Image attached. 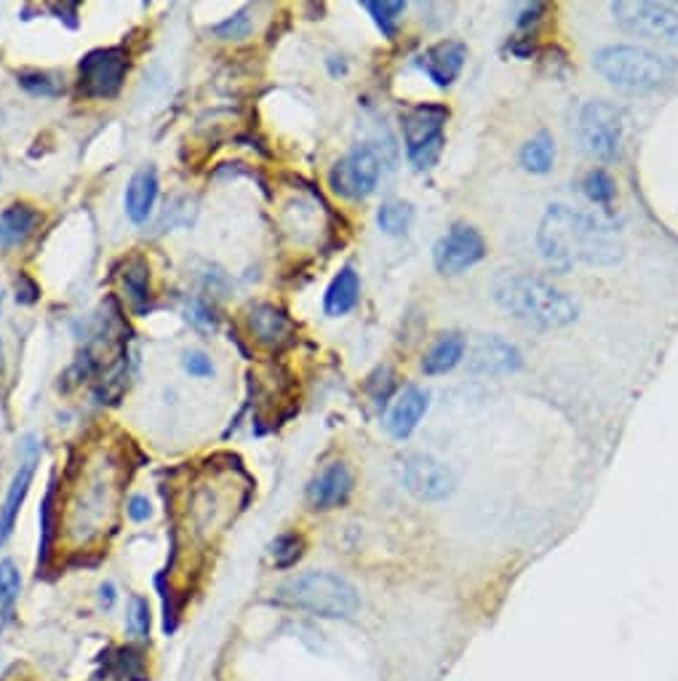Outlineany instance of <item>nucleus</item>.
I'll return each instance as SVG.
<instances>
[{"instance_id":"nucleus-26","label":"nucleus","mask_w":678,"mask_h":681,"mask_svg":"<svg viewBox=\"0 0 678 681\" xmlns=\"http://www.w3.org/2000/svg\"><path fill=\"white\" fill-rule=\"evenodd\" d=\"M124 284L126 292H129L131 303L143 307L147 299H150V267H147L143 259H134L131 265H126Z\"/></svg>"},{"instance_id":"nucleus-31","label":"nucleus","mask_w":678,"mask_h":681,"mask_svg":"<svg viewBox=\"0 0 678 681\" xmlns=\"http://www.w3.org/2000/svg\"><path fill=\"white\" fill-rule=\"evenodd\" d=\"M126 625H129V631L139 639H145L147 633H150V604H147V599L131 596Z\"/></svg>"},{"instance_id":"nucleus-2","label":"nucleus","mask_w":678,"mask_h":681,"mask_svg":"<svg viewBox=\"0 0 678 681\" xmlns=\"http://www.w3.org/2000/svg\"><path fill=\"white\" fill-rule=\"evenodd\" d=\"M492 292L502 310H508L521 324L534 326V329H563L580 316V305L574 297L534 276L505 273V276L494 278Z\"/></svg>"},{"instance_id":"nucleus-24","label":"nucleus","mask_w":678,"mask_h":681,"mask_svg":"<svg viewBox=\"0 0 678 681\" xmlns=\"http://www.w3.org/2000/svg\"><path fill=\"white\" fill-rule=\"evenodd\" d=\"M414 219L412 204H404V200H387V204L380 206L377 211V223L382 227V233L387 236H404Z\"/></svg>"},{"instance_id":"nucleus-19","label":"nucleus","mask_w":678,"mask_h":681,"mask_svg":"<svg viewBox=\"0 0 678 681\" xmlns=\"http://www.w3.org/2000/svg\"><path fill=\"white\" fill-rule=\"evenodd\" d=\"M465 351H468V343L462 334H456V332L441 334V337L433 343L431 351L425 353V358H422V372L431 374V377H435V374L452 372L454 366L465 358Z\"/></svg>"},{"instance_id":"nucleus-22","label":"nucleus","mask_w":678,"mask_h":681,"mask_svg":"<svg viewBox=\"0 0 678 681\" xmlns=\"http://www.w3.org/2000/svg\"><path fill=\"white\" fill-rule=\"evenodd\" d=\"M22 593V574L11 559L0 561V633L17 618V601Z\"/></svg>"},{"instance_id":"nucleus-18","label":"nucleus","mask_w":678,"mask_h":681,"mask_svg":"<svg viewBox=\"0 0 678 681\" xmlns=\"http://www.w3.org/2000/svg\"><path fill=\"white\" fill-rule=\"evenodd\" d=\"M361 297V278L353 267H342L337 276L332 278L328 289L324 294V310L326 316L340 318L345 313H351L358 305Z\"/></svg>"},{"instance_id":"nucleus-30","label":"nucleus","mask_w":678,"mask_h":681,"mask_svg":"<svg viewBox=\"0 0 678 681\" xmlns=\"http://www.w3.org/2000/svg\"><path fill=\"white\" fill-rule=\"evenodd\" d=\"M212 32L219 40H244L248 32H252V19H248V11L233 13V17H227L225 22L214 24Z\"/></svg>"},{"instance_id":"nucleus-20","label":"nucleus","mask_w":678,"mask_h":681,"mask_svg":"<svg viewBox=\"0 0 678 681\" xmlns=\"http://www.w3.org/2000/svg\"><path fill=\"white\" fill-rule=\"evenodd\" d=\"M40 214L27 204H11L0 211V246H19L36 233Z\"/></svg>"},{"instance_id":"nucleus-21","label":"nucleus","mask_w":678,"mask_h":681,"mask_svg":"<svg viewBox=\"0 0 678 681\" xmlns=\"http://www.w3.org/2000/svg\"><path fill=\"white\" fill-rule=\"evenodd\" d=\"M252 332L257 334L259 343L265 345H281L292 334V320L286 318L284 310H278L275 305H257L248 316Z\"/></svg>"},{"instance_id":"nucleus-9","label":"nucleus","mask_w":678,"mask_h":681,"mask_svg":"<svg viewBox=\"0 0 678 681\" xmlns=\"http://www.w3.org/2000/svg\"><path fill=\"white\" fill-rule=\"evenodd\" d=\"M129 72V53L124 49H97L86 53L78 65L80 91L91 99L116 97Z\"/></svg>"},{"instance_id":"nucleus-35","label":"nucleus","mask_w":678,"mask_h":681,"mask_svg":"<svg viewBox=\"0 0 678 681\" xmlns=\"http://www.w3.org/2000/svg\"><path fill=\"white\" fill-rule=\"evenodd\" d=\"M542 11H546V6H542V3H534V6H529V9L521 13L519 24H521V27H529V24H532V22H537V19H540V17H537V13H542Z\"/></svg>"},{"instance_id":"nucleus-34","label":"nucleus","mask_w":678,"mask_h":681,"mask_svg":"<svg viewBox=\"0 0 678 681\" xmlns=\"http://www.w3.org/2000/svg\"><path fill=\"white\" fill-rule=\"evenodd\" d=\"M126 511H129L131 521H147L153 513V505L145 494H134V497L129 500V505H126Z\"/></svg>"},{"instance_id":"nucleus-33","label":"nucleus","mask_w":678,"mask_h":681,"mask_svg":"<svg viewBox=\"0 0 678 681\" xmlns=\"http://www.w3.org/2000/svg\"><path fill=\"white\" fill-rule=\"evenodd\" d=\"M187 320L198 329H214V313L204 303L187 305Z\"/></svg>"},{"instance_id":"nucleus-36","label":"nucleus","mask_w":678,"mask_h":681,"mask_svg":"<svg viewBox=\"0 0 678 681\" xmlns=\"http://www.w3.org/2000/svg\"><path fill=\"white\" fill-rule=\"evenodd\" d=\"M99 599H102V606H105V610H110V606L116 604V585L105 583L102 588H99Z\"/></svg>"},{"instance_id":"nucleus-11","label":"nucleus","mask_w":678,"mask_h":681,"mask_svg":"<svg viewBox=\"0 0 678 681\" xmlns=\"http://www.w3.org/2000/svg\"><path fill=\"white\" fill-rule=\"evenodd\" d=\"M404 484L414 497L435 503V500H444L454 492L456 478L452 467L441 463V460L428 457V454H414V457L406 460Z\"/></svg>"},{"instance_id":"nucleus-27","label":"nucleus","mask_w":678,"mask_h":681,"mask_svg":"<svg viewBox=\"0 0 678 681\" xmlns=\"http://www.w3.org/2000/svg\"><path fill=\"white\" fill-rule=\"evenodd\" d=\"M582 190H586V196L593 200V204L612 206V200L617 196V182L607 169H593L588 171L586 182H582Z\"/></svg>"},{"instance_id":"nucleus-28","label":"nucleus","mask_w":678,"mask_h":681,"mask_svg":"<svg viewBox=\"0 0 678 681\" xmlns=\"http://www.w3.org/2000/svg\"><path fill=\"white\" fill-rule=\"evenodd\" d=\"M364 9L372 13L374 22L382 30V36L393 38L395 30H399V19L404 13L406 6L401 0H382V3H364Z\"/></svg>"},{"instance_id":"nucleus-15","label":"nucleus","mask_w":678,"mask_h":681,"mask_svg":"<svg viewBox=\"0 0 678 681\" xmlns=\"http://www.w3.org/2000/svg\"><path fill=\"white\" fill-rule=\"evenodd\" d=\"M36 465H38V450L36 446H30L27 457L19 463L17 473H13L9 492H6V497H3V505H0V545L11 537L13 526H17L19 511H22L27 492H30L32 476H36Z\"/></svg>"},{"instance_id":"nucleus-5","label":"nucleus","mask_w":678,"mask_h":681,"mask_svg":"<svg viewBox=\"0 0 678 681\" xmlns=\"http://www.w3.org/2000/svg\"><path fill=\"white\" fill-rule=\"evenodd\" d=\"M449 120V110L444 105H417L404 112L401 118V131H404L406 158L417 171H428L439 164L441 150H444V129Z\"/></svg>"},{"instance_id":"nucleus-4","label":"nucleus","mask_w":678,"mask_h":681,"mask_svg":"<svg viewBox=\"0 0 678 681\" xmlns=\"http://www.w3.org/2000/svg\"><path fill=\"white\" fill-rule=\"evenodd\" d=\"M596 70L626 91H652L676 76L674 57L641 46H607L596 53Z\"/></svg>"},{"instance_id":"nucleus-12","label":"nucleus","mask_w":678,"mask_h":681,"mask_svg":"<svg viewBox=\"0 0 678 681\" xmlns=\"http://www.w3.org/2000/svg\"><path fill=\"white\" fill-rule=\"evenodd\" d=\"M519 366V347L502 339L500 334H483L468 353V369L481 377H502V374H513Z\"/></svg>"},{"instance_id":"nucleus-37","label":"nucleus","mask_w":678,"mask_h":681,"mask_svg":"<svg viewBox=\"0 0 678 681\" xmlns=\"http://www.w3.org/2000/svg\"><path fill=\"white\" fill-rule=\"evenodd\" d=\"M0 310H3V294H0Z\"/></svg>"},{"instance_id":"nucleus-8","label":"nucleus","mask_w":678,"mask_h":681,"mask_svg":"<svg viewBox=\"0 0 678 681\" xmlns=\"http://www.w3.org/2000/svg\"><path fill=\"white\" fill-rule=\"evenodd\" d=\"M580 142L590 156L601 160L617 158L622 145V110L620 107L593 99L580 112Z\"/></svg>"},{"instance_id":"nucleus-29","label":"nucleus","mask_w":678,"mask_h":681,"mask_svg":"<svg viewBox=\"0 0 678 681\" xmlns=\"http://www.w3.org/2000/svg\"><path fill=\"white\" fill-rule=\"evenodd\" d=\"M17 83L22 86L24 91L36 93V97H59L65 91L62 80L57 76H49V72H19Z\"/></svg>"},{"instance_id":"nucleus-17","label":"nucleus","mask_w":678,"mask_h":681,"mask_svg":"<svg viewBox=\"0 0 678 681\" xmlns=\"http://www.w3.org/2000/svg\"><path fill=\"white\" fill-rule=\"evenodd\" d=\"M156 200H158V174L153 166H145V169L134 174L129 185H126L124 206L131 223L145 225L147 219H150L153 209H156Z\"/></svg>"},{"instance_id":"nucleus-6","label":"nucleus","mask_w":678,"mask_h":681,"mask_svg":"<svg viewBox=\"0 0 678 681\" xmlns=\"http://www.w3.org/2000/svg\"><path fill=\"white\" fill-rule=\"evenodd\" d=\"M615 19L630 36H639L657 43L678 46V9L670 3H649V0H620L612 6Z\"/></svg>"},{"instance_id":"nucleus-10","label":"nucleus","mask_w":678,"mask_h":681,"mask_svg":"<svg viewBox=\"0 0 678 681\" xmlns=\"http://www.w3.org/2000/svg\"><path fill=\"white\" fill-rule=\"evenodd\" d=\"M487 257V240L475 227L452 225V230L433 246V259L444 276H460Z\"/></svg>"},{"instance_id":"nucleus-25","label":"nucleus","mask_w":678,"mask_h":681,"mask_svg":"<svg viewBox=\"0 0 678 681\" xmlns=\"http://www.w3.org/2000/svg\"><path fill=\"white\" fill-rule=\"evenodd\" d=\"M305 551V537L299 532H284L271 543V559L278 570H292Z\"/></svg>"},{"instance_id":"nucleus-1","label":"nucleus","mask_w":678,"mask_h":681,"mask_svg":"<svg viewBox=\"0 0 678 681\" xmlns=\"http://www.w3.org/2000/svg\"><path fill=\"white\" fill-rule=\"evenodd\" d=\"M540 251L556 270H569L577 263L615 265L622 257L617 230L601 217L569 206H550L540 223Z\"/></svg>"},{"instance_id":"nucleus-16","label":"nucleus","mask_w":678,"mask_h":681,"mask_svg":"<svg viewBox=\"0 0 678 681\" xmlns=\"http://www.w3.org/2000/svg\"><path fill=\"white\" fill-rule=\"evenodd\" d=\"M425 412H428V393L417 385H409L406 391L395 398L391 412H387L385 420L387 433L401 441L409 438L414 431H417L420 420L425 417Z\"/></svg>"},{"instance_id":"nucleus-14","label":"nucleus","mask_w":678,"mask_h":681,"mask_svg":"<svg viewBox=\"0 0 678 681\" xmlns=\"http://www.w3.org/2000/svg\"><path fill=\"white\" fill-rule=\"evenodd\" d=\"M468 62V46L462 40H441L420 57V67L435 86H452Z\"/></svg>"},{"instance_id":"nucleus-23","label":"nucleus","mask_w":678,"mask_h":681,"mask_svg":"<svg viewBox=\"0 0 678 681\" xmlns=\"http://www.w3.org/2000/svg\"><path fill=\"white\" fill-rule=\"evenodd\" d=\"M556 160V142L548 131H540L529 139L521 150V166L532 174H548L553 169Z\"/></svg>"},{"instance_id":"nucleus-32","label":"nucleus","mask_w":678,"mask_h":681,"mask_svg":"<svg viewBox=\"0 0 678 681\" xmlns=\"http://www.w3.org/2000/svg\"><path fill=\"white\" fill-rule=\"evenodd\" d=\"M183 364H185V372L193 374V377H212V374H214L212 358L204 356V353H198V351L185 353Z\"/></svg>"},{"instance_id":"nucleus-7","label":"nucleus","mask_w":678,"mask_h":681,"mask_svg":"<svg viewBox=\"0 0 678 681\" xmlns=\"http://www.w3.org/2000/svg\"><path fill=\"white\" fill-rule=\"evenodd\" d=\"M382 174V152L377 145H361L334 164L328 185L347 200H364L374 193Z\"/></svg>"},{"instance_id":"nucleus-13","label":"nucleus","mask_w":678,"mask_h":681,"mask_svg":"<svg viewBox=\"0 0 678 681\" xmlns=\"http://www.w3.org/2000/svg\"><path fill=\"white\" fill-rule=\"evenodd\" d=\"M353 494V473L345 463H332L318 473L307 486V503L315 511H332L345 505Z\"/></svg>"},{"instance_id":"nucleus-3","label":"nucleus","mask_w":678,"mask_h":681,"mask_svg":"<svg viewBox=\"0 0 678 681\" xmlns=\"http://www.w3.org/2000/svg\"><path fill=\"white\" fill-rule=\"evenodd\" d=\"M273 601L288 610L311 612L318 618H353L358 612V591L332 572H305L275 591Z\"/></svg>"}]
</instances>
